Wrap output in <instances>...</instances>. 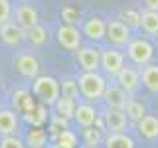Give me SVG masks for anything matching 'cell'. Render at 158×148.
Masks as SVG:
<instances>
[{"mask_svg": "<svg viewBox=\"0 0 158 148\" xmlns=\"http://www.w3.org/2000/svg\"><path fill=\"white\" fill-rule=\"evenodd\" d=\"M24 118H26L28 125L32 126H44L48 121V109L44 103H36L28 113H24Z\"/></svg>", "mask_w": 158, "mask_h": 148, "instance_id": "cell-19", "label": "cell"}, {"mask_svg": "<svg viewBox=\"0 0 158 148\" xmlns=\"http://www.w3.org/2000/svg\"><path fill=\"white\" fill-rule=\"evenodd\" d=\"M57 42L63 49H69V51H75L79 49V43H81V34L75 26L71 24H63L57 30Z\"/></svg>", "mask_w": 158, "mask_h": 148, "instance_id": "cell-6", "label": "cell"}, {"mask_svg": "<svg viewBox=\"0 0 158 148\" xmlns=\"http://www.w3.org/2000/svg\"><path fill=\"white\" fill-rule=\"evenodd\" d=\"M67 128V118L65 117H53L52 122H49V134H52V138H56L59 132H63Z\"/></svg>", "mask_w": 158, "mask_h": 148, "instance_id": "cell-28", "label": "cell"}, {"mask_svg": "<svg viewBox=\"0 0 158 148\" xmlns=\"http://www.w3.org/2000/svg\"><path fill=\"white\" fill-rule=\"evenodd\" d=\"M105 148H135V142L125 132H111L105 138Z\"/></svg>", "mask_w": 158, "mask_h": 148, "instance_id": "cell-22", "label": "cell"}, {"mask_svg": "<svg viewBox=\"0 0 158 148\" xmlns=\"http://www.w3.org/2000/svg\"><path fill=\"white\" fill-rule=\"evenodd\" d=\"M52 148H75V146H69V144H61V142H53V144H52Z\"/></svg>", "mask_w": 158, "mask_h": 148, "instance_id": "cell-34", "label": "cell"}, {"mask_svg": "<svg viewBox=\"0 0 158 148\" xmlns=\"http://www.w3.org/2000/svg\"><path fill=\"white\" fill-rule=\"evenodd\" d=\"M30 148H44V146H30Z\"/></svg>", "mask_w": 158, "mask_h": 148, "instance_id": "cell-35", "label": "cell"}, {"mask_svg": "<svg viewBox=\"0 0 158 148\" xmlns=\"http://www.w3.org/2000/svg\"><path fill=\"white\" fill-rule=\"evenodd\" d=\"M136 125H138V134H140L142 138H146V140H154V138H158V117L144 115Z\"/></svg>", "mask_w": 158, "mask_h": 148, "instance_id": "cell-15", "label": "cell"}, {"mask_svg": "<svg viewBox=\"0 0 158 148\" xmlns=\"http://www.w3.org/2000/svg\"><path fill=\"white\" fill-rule=\"evenodd\" d=\"M105 38L113 46H127L131 42V26L125 24L123 20H111L107 24V34Z\"/></svg>", "mask_w": 158, "mask_h": 148, "instance_id": "cell-4", "label": "cell"}, {"mask_svg": "<svg viewBox=\"0 0 158 148\" xmlns=\"http://www.w3.org/2000/svg\"><path fill=\"white\" fill-rule=\"evenodd\" d=\"M146 10H158V0H142Z\"/></svg>", "mask_w": 158, "mask_h": 148, "instance_id": "cell-33", "label": "cell"}, {"mask_svg": "<svg viewBox=\"0 0 158 148\" xmlns=\"http://www.w3.org/2000/svg\"><path fill=\"white\" fill-rule=\"evenodd\" d=\"M77 61L85 71H97L101 67V53L95 47H81L77 51Z\"/></svg>", "mask_w": 158, "mask_h": 148, "instance_id": "cell-10", "label": "cell"}, {"mask_svg": "<svg viewBox=\"0 0 158 148\" xmlns=\"http://www.w3.org/2000/svg\"><path fill=\"white\" fill-rule=\"evenodd\" d=\"M73 118H75L77 125H81L83 128L85 126H93L97 122V113L91 105H77L75 113H73Z\"/></svg>", "mask_w": 158, "mask_h": 148, "instance_id": "cell-16", "label": "cell"}, {"mask_svg": "<svg viewBox=\"0 0 158 148\" xmlns=\"http://www.w3.org/2000/svg\"><path fill=\"white\" fill-rule=\"evenodd\" d=\"M26 38L30 39L32 46H44L46 39H48V30L38 22L36 26H32L30 30H26Z\"/></svg>", "mask_w": 158, "mask_h": 148, "instance_id": "cell-25", "label": "cell"}, {"mask_svg": "<svg viewBox=\"0 0 158 148\" xmlns=\"http://www.w3.org/2000/svg\"><path fill=\"white\" fill-rule=\"evenodd\" d=\"M125 113H127V118H131L132 122H138L142 117L146 115V109L142 103L135 101V99H128L127 101V107H125Z\"/></svg>", "mask_w": 158, "mask_h": 148, "instance_id": "cell-26", "label": "cell"}, {"mask_svg": "<svg viewBox=\"0 0 158 148\" xmlns=\"http://www.w3.org/2000/svg\"><path fill=\"white\" fill-rule=\"evenodd\" d=\"M140 81L144 83V87L148 91L158 93V65L156 63H146V65H142Z\"/></svg>", "mask_w": 158, "mask_h": 148, "instance_id": "cell-18", "label": "cell"}, {"mask_svg": "<svg viewBox=\"0 0 158 148\" xmlns=\"http://www.w3.org/2000/svg\"><path fill=\"white\" fill-rule=\"evenodd\" d=\"M83 34L89 38V39H103L107 34V22L105 20H101L99 16H91L85 20V24H83Z\"/></svg>", "mask_w": 158, "mask_h": 148, "instance_id": "cell-13", "label": "cell"}, {"mask_svg": "<svg viewBox=\"0 0 158 148\" xmlns=\"http://www.w3.org/2000/svg\"><path fill=\"white\" fill-rule=\"evenodd\" d=\"M12 18V4L10 0H0V26Z\"/></svg>", "mask_w": 158, "mask_h": 148, "instance_id": "cell-30", "label": "cell"}, {"mask_svg": "<svg viewBox=\"0 0 158 148\" xmlns=\"http://www.w3.org/2000/svg\"><path fill=\"white\" fill-rule=\"evenodd\" d=\"M61 93H63V95H67V97H73V99H75L77 93H79L77 81H71V79L63 81V83H61Z\"/></svg>", "mask_w": 158, "mask_h": 148, "instance_id": "cell-32", "label": "cell"}, {"mask_svg": "<svg viewBox=\"0 0 158 148\" xmlns=\"http://www.w3.org/2000/svg\"><path fill=\"white\" fill-rule=\"evenodd\" d=\"M0 148H26V144H24L20 138H16L14 134H8L2 138V142H0Z\"/></svg>", "mask_w": 158, "mask_h": 148, "instance_id": "cell-31", "label": "cell"}, {"mask_svg": "<svg viewBox=\"0 0 158 148\" xmlns=\"http://www.w3.org/2000/svg\"><path fill=\"white\" fill-rule=\"evenodd\" d=\"M12 105L14 109H16L18 113H28L30 109H32L34 105H36V101L32 99V93L26 91V89H18V91H14L12 95Z\"/></svg>", "mask_w": 158, "mask_h": 148, "instance_id": "cell-20", "label": "cell"}, {"mask_svg": "<svg viewBox=\"0 0 158 148\" xmlns=\"http://www.w3.org/2000/svg\"><path fill=\"white\" fill-rule=\"evenodd\" d=\"M125 67V56L117 49H107L101 53V69L109 77H117V73Z\"/></svg>", "mask_w": 158, "mask_h": 148, "instance_id": "cell-5", "label": "cell"}, {"mask_svg": "<svg viewBox=\"0 0 158 148\" xmlns=\"http://www.w3.org/2000/svg\"><path fill=\"white\" fill-rule=\"evenodd\" d=\"M127 56L132 63H136V65H146V63H150L152 57H154V46H152L148 39H142V38L131 39V42L127 43Z\"/></svg>", "mask_w": 158, "mask_h": 148, "instance_id": "cell-3", "label": "cell"}, {"mask_svg": "<svg viewBox=\"0 0 158 148\" xmlns=\"http://www.w3.org/2000/svg\"><path fill=\"white\" fill-rule=\"evenodd\" d=\"M14 65L24 77H38V73H40V63L32 53H20L14 59Z\"/></svg>", "mask_w": 158, "mask_h": 148, "instance_id": "cell-12", "label": "cell"}, {"mask_svg": "<svg viewBox=\"0 0 158 148\" xmlns=\"http://www.w3.org/2000/svg\"><path fill=\"white\" fill-rule=\"evenodd\" d=\"M77 87L81 91V95L89 99V101H95V99H101L103 93L107 89V83L103 75H99L97 71H85L81 77L77 79Z\"/></svg>", "mask_w": 158, "mask_h": 148, "instance_id": "cell-2", "label": "cell"}, {"mask_svg": "<svg viewBox=\"0 0 158 148\" xmlns=\"http://www.w3.org/2000/svg\"><path fill=\"white\" fill-rule=\"evenodd\" d=\"M18 128V117L14 111H0V134L2 136H8V134H14Z\"/></svg>", "mask_w": 158, "mask_h": 148, "instance_id": "cell-21", "label": "cell"}, {"mask_svg": "<svg viewBox=\"0 0 158 148\" xmlns=\"http://www.w3.org/2000/svg\"><path fill=\"white\" fill-rule=\"evenodd\" d=\"M105 126L111 132H123L127 128V113L123 109H109L105 113Z\"/></svg>", "mask_w": 158, "mask_h": 148, "instance_id": "cell-14", "label": "cell"}, {"mask_svg": "<svg viewBox=\"0 0 158 148\" xmlns=\"http://www.w3.org/2000/svg\"><path fill=\"white\" fill-rule=\"evenodd\" d=\"M138 26L144 30L148 36H158V10H144V12H140Z\"/></svg>", "mask_w": 158, "mask_h": 148, "instance_id": "cell-17", "label": "cell"}, {"mask_svg": "<svg viewBox=\"0 0 158 148\" xmlns=\"http://www.w3.org/2000/svg\"><path fill=\"white\" fill-rule=\"evenodd\" d=\"M0 38L6 46H18L24 38H26V30L20 26L18 22H8L0 26Z\"/></svg>", "mask_w": 158, "mask_h": 148, "instance_id": "cell-7", "label": "cell"}, {"mask_svg": "<svg viewBox=\"0 0 158 148\" xmlns=\"http://www.w3.org/2000/svg\"><path fill=\"white\" fill-rule=\"evenodd\" d=\"M117 83H118V87H123L127 91V95L128 93H135L138 89V85H140V73L132 67H123L117 73Z\"/></svg>", "mask_w": 158, "mask_h": 148, "instance_id": "cell-9", "label": "cell"}, {"mask_svg": "<svg viewBox=\"0 0 158 148\" xmlns=\"http://www.w3.org/2000/svg\"><path fill=\"white\" fill-rule=\"evenodd\" d=\"M34 95L46 107L56 105V101L61 97V83L56 77L38 75V77H34Z\"/></svg>", "mask_w": 158, "mask_h": 148, "instance_id": "cell-1", "label": "cell"}, {"mask_svg": "<svg viewBox=\"0 0 158 148\" xmlns=\"http://www.w3.org/2000/svg\"><path fill=\"white\" fill-rule=\"evenodd\" d=\"M83 136H85V144L87 148H97L99 144H101V132L97 130V128L93 126H85V130H83Z\"/></svg>", "mask_w": 158, "mask_h": 148, "instance_id": "cell-27", "label": "cell"}, {"mask_svg": "<svg viewBox=\"0 0 158 148\" xmlns=\"http://www.w3.org/2000/svg\"><path fill=\"white\" fill-rule=\"evenodd\" d=\"M56 111L59 117H65V118H73V113H75V99L73 97H67V95H61L56 101Z\"/></svg>", "mask_w": 158, "mask_h": 148, "instance_id": "cell-23", "label": "cell"}, {"mask_svg": "<svg viewBox=\"0 0 158 148\" xmlns=\"http://www.w3.org/2000/svg\"><path fill=\"white\" fill-rule=\"evenodd\" d=\"M101 99H105V103H107L109 109H123V111H125L127 101H128V99H127V91L123 87H118V85L107 87Z\"/></svg>", "mask_w": 158, "mask_h": 148, "instance_id": "cell-11", "label": "cell"}, {"mask_svg": "<svg viewBox=\"0 0 158 148\" xmlns=\"http://www.w3.org/2000/svg\"><path fill=\"white\" fill-rule=\"evenodd\" d=\"M53 140H57V142H61V144H69V146H75L77 144V136L73 134L69 128H65L63 132H59V134L53 138Z\"/></svg>", "mask_w": 158, "mask_h": 148, "instance_id": "cell-29", "label": "cell"}, {"mask_svg": "<svg viewBox=\"0 0 158 148\" xmlns=\"http://www.w3.org/2000/svg\"><path fill=\"white\" fill-rule=\"evenodd\" d=\"M48 142V132L44 126H32L26 134V144L28 146H46Z\"/></svg>", "mask_w": 158, "mask_h": 148, "instance_id": "cell-24", "label": "cell"}, {"mask_svg": "<svg viewBox=\"0 0 158 148\" xmlns=\"http://www.w3.org/2000/svg\"><path fill=\"white\" fill-rule=\"evenodd\" d=\"M14 18H16V22L22 26L24 30H30L32 26H36L38 24V10L32 6V4H26V2H22V4H18L16 6V12H14Z\"/></svg>", "mask_w": 158, "mask_h": 148, "instance_id": "cell-8", "label": "cell"}]
</instances>
